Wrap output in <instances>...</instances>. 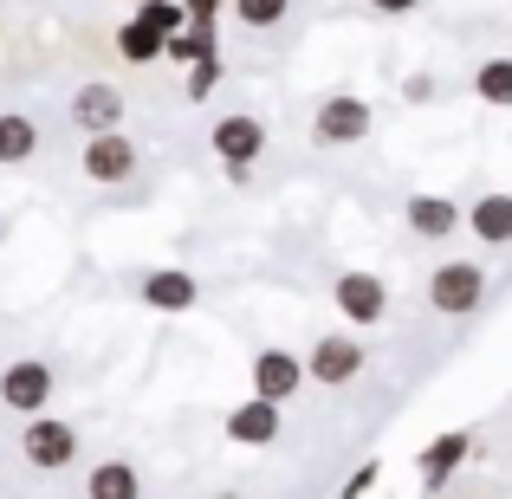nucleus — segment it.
I'll return each mask as SVG.
<instances>
[{
	"label": "nucleus",
	"instance_id": "nucleus-1",
	"mask_svg": "<svg viewBox=\"0 0 512 499\" xmlns=\"http://www.w3.org/2000/svg\"><path fill=\"white\" fill-rule=\"evenodd\" d=\"M480 299H487V266L480 260H441L435 273H428V305H435L441 318L480 312Z\"/></svg>",
	"mask_w": 512,
	"mask_h": 499
},
{
	"label": "nucleus",
	"instance_id": "nucleus-2",
	"mask_svg": "<svg viewBox=\"0 0 512 499\" xmlns=\"http://www.w3.org/2000/svg\"><path fill=\"white\" fill-rule=\"evenodd\" d=\"M370 124H376V117H370V104H363L357 91H331V98L312 111V137L325 143V150H350V143H363Z\"/></svg>",
	"mask_w": 512,
	"mask_h": 499
},
{
	"label": "nucleus",
	"instance_id": "nucleus-3",
	"mask_svg": "<svg viewBox=\"0 0 512 499\" xmlns=\"http://www.w3.org/2000/svg\"><path fill=\"white\" fill-rule=\"evenodd\" d=\"M20 448H26V461H33V467L59 474V467H72V461H78V428H72V422H59V415H26Z\"/></svg>",
	"mask_w": 512,
	"mask_h": 499
},
{
	"label": "nucleus",
	"instance_id": "nucleus-4",
	"mask_svg": "<svg viewBox=\"0 0 512 499\" xmlns=\"http://www.w3.org/2000/svg\"><path fill=\"white\" fill-rule=\"evenodd\" d=\"M208 143H214V156L227 163V175L240 182V175L260 163V150H266V124H260V117H247V111L214 117V137H208Z\"/></svg>",
	"mask_w": 512,
	"mask_h": 499
},
{
	"label": "nucleus",
	"instance_id": "nucleus-5",
	"mask_svg": "<svg viewBox=\"0 0 512 499\" xmlns=\"http://www.w3.org/2000/svg\"><path fill=\"white\" fill-rule=\"evenodd\" d=\"M52 363H39V357H20V363H7L0 370V402H7L13 415H46V402H52Z\"/></svg>",
	"mask_w": 512,
	"mask_h": 499
},
{
	"label": "nucleus",
	"instance_id": "nucleus-6",
	"mask_svg": "<svg viewBox=\"0 0 512 499\" xmlns=\"http://www.w3.org/2000/svg\"><path fill=\"white\" fill-rule=\"evenodd\" d=\"M305 376H312V383H325V389H344L350 376H363V344L350 331H325L312 344V357H305Z\"/></svg>",
	"mask_w": 512,
	"mask_h": 499
},
{
	"label": "nucleus",
	"instance_id": "nucleus-7",
	"mask_svg": "<svg viewBox=\"0 0 512 499\" xmlns=\"http://www.w3.org/2000/svg\"><path fill=\"white\" fill-rule=\"evenodd\" d=\"M78 169H85L91 182L117 188V182H130V175H137V143H130L124 130H104V137H91V143H85Z\"/></svg>",
	"mask_w": 512,
	"mask_h": 499
},
{
	"label": "nucleus",
	"instance_id": "nucleus-8",
	"mask_svg": "<svg viewBox=\"0 0 512 499\" xmlns=\"http://www.w3.org/2000/svg\"><path fill=\"white\" fill-rule=\"evenodd\" d=\"M331 299H338V312L350 325H383V312H389V286L376 273H338Z\"/></svg>",
	"mask_w": 512,
	"mask_h": 499
},
{
	"label": "nucleus",
	"instance_id": "nucleus-9",
	"mask_svg": "<svg viewBox=\"0 0 512 499\" xmlns=\"http://www.w3.org/2000/svg\"><path fill=\"white\" fill-rule=\"evenodd\" d=\"M72 124L85 130V137H104V130L124 124V91L104 85V78H91V85L72 91Z\"/></svg>",
	"mask_w": 512,
	"mask_h": 499
},
{
	"label": "nucleus",
	"instance_id": "nucleus-10",
	"mask_svg": "<svg viewBox=\"0 0 512 499\" xmlns=\"http://www.w3.org/2000/svg\"><path fill=\"white\" fill-rule=\"evenodd\" d=\"M402 221H409V234H422V240H454L467 227V208L448 201V195H409L402 201Z\"/></svg>",
	"mask_w": 512,
	"mask_h": 499
},
{
	"label": "nucleus",
	"instance_id": "nucleus-11",
	"mask_svg": "<svg viewBox=\"0 0 512 499\" xmlns=\"http://www.w3.org/2000/svg\"><path fill=\"white\" fill-rule=\"evenodd\" d=\"M299 383H312V376H305V363L292 357V350H260V357H253V396L292 402V396H299Z\"/></svg>",
	"mask_w": 512,
	"mask_h": 499
},
{
	"label": "nucleus",
	"instance_id": "nucleus-12",
	"mask_svg": "<svg viewBox=\"0 0 512 499\" xmlns=\"http://www.w3.org/2000/svg\"><path fill=\"white\" fill-rule=\"evenodd\" d=\"M137 292H143L150 312H195V299H201L195 273H182V266H156V273H143Z\"/></svg>",
	"mask_w": 512,
	"mask_h": 499
},
{
	"label": "nucleus",
	"instance_id": "nucleus-13",
	"mask_svg": "<svg viewBox=\"0 0 512 499\" xmlns=\"http://www.w3.org/2000/svg\"><path fill=\"white\" fill-rule=\"evenodd\" d=\"M227 441H240V448H266V441L279 435V402H266V396H247L240 409H227Z\"/></svg>",
	"mask_w": 512,
	"mask_h": 499
},
{
	"label": "nucleus",
	"instance_id": "nucleus-14",
	"mask_svg": "<svg viewBox=\"0 0 512 499\" xmlns=\"http://www.w3.org/2000/svg\"><path fill=\"white\" fill-rule=\"evenodd\" d=\"M467 448H474V441H467V428H448V435H435V441H428V448H422V487H428V493H441V487H448V480H454V467L467 461Z\"/></svg>",
	"mask_w": 512,
	"mask_h": 499
},
{
	"label": "nucleus",
	"instance_id": "nucleus-15",
	"mask_svg": "<svg viewBox=\"0 0 512 499\" xmlns=\"http://www.w3.org/2000/svg\"><path fill=\"white\" fill-rule=\"evenodd\" d=\"M467 227H474V240H487V247H512V195H480L474 208H467Z\"/></svg>",
	"mask_w": 512,
	"mask_h": 499
},
{
	"label": "nucleus",
	"instance_id": "nucleus-16",
	"mask_svg": "<svg viewBox=\"0 0 512 499\" xmlns=\"http://www.w3.org/2000/svg\"><path fill=\"white\" fill-rule=\"evenodd\" d=\"M33 150H39V124L20 111H0V169L33 163Z\"/></svg>",
	"mask_w": 512,
	"mask_h": 499
},
{
	"label": "nucleus",
	"instance_id": "nucleus-17",
	"mask_svg": "<svg viewBox=\"0 0 512 499\" xmlns=\"http://www.w3.org/2000/svg\"><path fill=\"white\" fill-rule=\"evenodd\" d=\"M85 493L91 499H143V474L130 461H98L91 480H85Z\"/></svg>",
	"mask_w": 512,
	"mask_h": 499
},
{
	"label": "nucleus",
	"instance_id": "nucleus-18",
	"mask_svg": "<svg viewBox=\"0 0 512 499\" xmlns=\"http://www.w3.org/2000/svg\"><path fill=\"white\" fill-rule=\"evenodd\" d=\"M117 52H124L130 65H156V59H163V52H169V39L156 33V26H143L137 13H130V20L117 26Z\"/></svg>",
	"mask_w": 512,
	"mask_h": 499
},
{
	"label": "nucleus",
	"instance_id": "nucleus-19",
	"mask_svg": "<svg viewBox=\"0 0 512 499\" xmlns=\"http://www.w3.org/2000/svg\"><path fill=\"white\" fill-rule=\"evenodd\" d=\"M474 91H480V104H493V111H512V59H480Z\"/></svg>",
	"mask_w": 512,
	"mask_h": 499
},
{
	"label": "nucleus",
	"instance_id": "nucleus-20",
	"mask_svg": "<svg viewBox=\"0 0 512 499\" xmlns=\"http://www.w3.org/2000/svg\"><path fill=\"white\" fill-rule=\"evenodd\" d=\"M227 7H234V20L247 26V33H273V26L292 13V0H227Z\"/></svg>",
	"mask_w": 512,
	"mask_h": 499
},
{
	"label": "nucleus",
	"instance_id": "nucleus-21",
	"mask_svg": "<svg viewBox=\"0 0 512 499\" xmlns=\"http://www.w3.org/2000/svg\"><path fill=\"white\" fill-rule=\"evenodd\" d=\"M137 20L156 26L163 39H175V33L188 26V7H182V0H137Z\"/></svg>",
	"mask_w": 512,
	"mask_h": 499
},
{
	"label": "nucleus",
	"instance_id": "nucleus-22",
	"mask_svg": "<svg viewBox=\"0 0 512 499\" xmlns=\"http://www.w3.org/2000/svg\"><path fill=\"white\" fill-rule=\"evenodd\" d=\"M214 78H221V59H201L195 72H188V98L201 104V98H208V91H214Z\"/></svg>",
	"mask_w": 512,
	"mask_h": 499
},
{
	"label": "nucleus",
	"instance_id": "nucleus-23",
	"mask_svg": "<svg viewBox=\"0 0 512 499\" xmlns=\"http://www.w3.org/2000/svg\"><path fill=\"white\" fill-rule=\"evenodd\" d=\"M188 7V26H214L221 20V0H182Z\"/></svg>",
	"mask_w": 512,
	"mask_h": 499
},
{
	"label": "nucleus",
	"instance_id": "nucleus-24",
	"mask_svg": "<svg viewBox=\"0 0 512 499\" xmlns=\"http://www.w3.org/2000/svg\"><path fill=\"white\" fill-rule=\"evenodd\" d=\"M376 474H383V467H376V461H370V467H357V480H344V499H363V493L376 487Z\"/></svg>",
	"mask_w": 512,
	"mask_h": 499
},
{
	"label": "nucleus",
	"instance_id": "nucleus-25",
	"mask_svg": "<svg viewBox=\"0 0 512 499\" xmlns=\"http://www.w3.org/2000/svg\"><path fill=\"white\" fill-rule=\"evenodd\" d=\"M422 0H370V13H383V20H402V13H415Z\"/></svg>",
	"mask_w": 512,
	"mask_h": 499
},
{
	"label": "nucleus",
	"instance_id": "nucleus-26",
	"mask_svg": "<svg viewBox=\"0 0 512 499\" xmlns=\"http://www.w3.org/2000/svg\"><path fill=\"white\" fill-rule=\"evenodd\" d=\"M214 499H240V493H214Z\"/></svg>",
	"mask_w": 512,
	"mask_h": 499
}]
</instances>
